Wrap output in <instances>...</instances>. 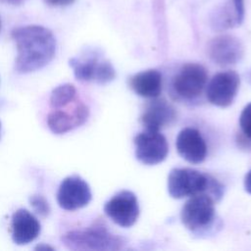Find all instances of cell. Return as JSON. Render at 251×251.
Wrapping results in <instances>:
<instances>
[{"mask_svg": "<svg viewBox=\"0 0 251 251\" xmlns=\"http://www.w3.org/2000/svg\"><path fill=\"white\" fill-rule=\"evenodd\" d=\"M18 55L15 70L19 74L35 72L45 67L56 52V39L52 31L41 25H25L12 30Z\"/></svg>", "mask_w": 251, "mask_h": 251, "instance_id": "obj_1", "label": "cell"}, {"mask_svg": "<svg viewBox=\"0 0 251 251\" xmlns=\"http://www.w3.org/2000/svg\"><path fill=\"white\" fill-rule=\"evenodd\" d=\"M168 191L176 199L207 194L208 191L210 195L221 196L222 186L216 179L199 171L188 168H176L169 174Z\"/></svg>", "mask_w": 251, "mask_h": 251, "instance_id": "obj_2", "label": "cell"}, {"mask_svg": "<svg viewBox=\"0 0 251 251\" xmlns=\"http://www.w3.org/2000/svg\"><path fill=\"white\" fill-rule=\"evenodd\" d=\"M61 240L71 250H117L123 243L119 236L112 234L100 225L82 230L68 231Z\"/></svg>", "mask_w": 251, "mask_h": 251, "instance_id": "obj_3", "label": "cell"}, {"mask_svg": "<svg viewBox=\"0 0 251 251\" xmlns=\"http://www.w3.org/2000/svg\"><path fill=\"white\" fill-rule=\"evenodd\" d=\"M74 75L80 81L107 83L116 76L112 64L97 51H88L81 57H74L69 62Z\"/></svg>", "mask_w": 251, "mask_h": 251, "instance_id": "obj_4", "label": "cell"}, {"mask_svg": "<svg viewBox=\"0 0 251 251\" xmlns=\"http://www.w3.org/2000/svg\"><path fill=\"white\" fill-rule=\"evenodd\" d=\"M182 225L192 232L206 230L215 220L214 199L209 194L191 196L185 202L180 212Z\"/></svg>", "mask_w": 251, "mask_h": 251, "instance_id": "obj_5", "label": "cell"}, {"mask_svg": "<svg viewBox=\"0 0 251 251\" xmlns=\"http://www.w3.org/2000/svg\"><path fill=\"white\" fill-rule=\"evenodd\" d=\"M207 71L197 63L183 65L173 79V90L176 95L185 100L198 97L207 83Z\"/></svg>", "mask_w": 251, "mask_h": 251, "instance_id": "obj_6", "label": "cell"}, {"mask_svg": "<svg viewBox=\"0 0 251 251\" xmlns=\"http://www.w3.org/2000/svg\"><path fill=\"white\" fill-rule=\"evenodd\" d=\"M135 156L145 165H156L163 162L169 152L166 137L160 131L145 129L134 138Z\"/></svg>", "mask_w": 251, "mask_h": 251, "instance_id": "obj_7", "label": "cell"}, {"mask_svg": "<svg viewBox=\"0 0 251 251\" xmlns=\"http://www.w3.org/2000/svg\"><path fill=\"white\" fill-rule=\"evenodd\" d=\"M104 212L120 226L128 227L134 225L139 216L138 201L131 191L123 190L105 203Z\"/></svg>", "mask_w": 251, "mask_h": 251, "instance_id": "obj_8", "label": "cell"}, {"mask_svg": "<svg viewBox=\"0 0 251 251\" xmlns=\"http://www.w3.org/2000/svg\"><path fill=\"white\" fill-rule=\"evenodd\" d=\"M91 197L89 185L78 176H70L64 178L57 192L59 206L68 211L77 210L86 206Z\"/></svg>", "mask_w": 251, "mask_h": 251, "instance_id": "obj_9", "label": "cell"}, {"mask_svg": "<svg viewBox=\"0 0 251 251\" xmlns=\"http://www.w3.org/2000/svg\"><path fill=\"white\" fill-rule=\"evenodd\" d=\"M240 83L239 75L233 71L222 72L215 75L206 88L209 102L219 107H227L236 96Z\"/></svg>", "mask_w": 251, "mask_h": 251, "instance_id": "obj_10", "label": "cell"}, {"mask_svg": "<svg viewBox=\"0 0 251 251\" xmlns=\"http://www.w3.org/2000/svg\"><path fill=\"white\" fill-rule=\"evenodd\" d=\"M88 115V107L77 98L67 110L53 109L47 116V125L55 134H63L83 125Z\"/></svg>", "mask_w": 251, "mask_h": 251, "instance_id": "obj_11", "label": "cell"}, {"mask_svg": "<svg viewBox=\"0 0 251 251\" xmlns=\"http://www.w3.org/2000/svg\"><path fill=\"white\" fill-rule=\"evenodd\" d=\"M207 53L215 64L225 67L239 62L243 57L244 48L235 36L223 34L214 37L208 43Z\"/></svg>", "mask_w": 251, "mask_h": 251, "instance_id": "obj_12", "label": "cell"}, {"mask_svg": "<svg viewBox=\"0 0 251 251\" xmlns=\"http://www.w3.org/2000/svg\"><path fill=\"white\" fill-rule=\"evenodd\" d=\"M176 146L178 154L191 164L202 163L207 155V145L198 129L185 127L176 137Z\"/></svg>", "mask_w": 251, "mask_h": 251, "instance_id": "obj_13", "label": "cell"}, {"mask_svg": "<svg viewBox=\"0 0 251 251\" xmlns=\"http://www.w3.org/2000/svg\"><path fill=\"white\" fill-rule=\"evenodd\" d=\"M176 119V110L167 100L154 99L145 106L140 120L145 129L159 131L172 125Z\"/></svg>", "mask_w": 251, "mask_h": 251, "instance_id": "obj_14", "label": "cell"}, {"mask_svg": "<svg viewBox=\"0 0 251 251\" xmlns=\"http://www.w3.org/2000/svg\"><path fill=\"white\" fill-rule=\"evenodd\" d=\"M12 238L18 245L33 241L40 232L38 220L27 210L19 209L12 215Z\"/></svg>", "mask_w": 251, "mask_h": 251, "instance_id": "obj_15", "label": "cell"}, {"mask_svg": "<svg viewBox=\"0 0 251 251\" xmlns=\"http://www.w3.org/2000/svg\"><path fill=\"white\" fill-rule=\"evenodd\" d=\"M244 0H227L211 14V26L215 30H225L239 25L244 19Z\"/></svg>", "mask_w": 251, "mask_h": 251, "instance_id": "obj_16", "label": "cell"}, {"mask_svg": "<svg viewBox=\"0 0 251 251\" xmlns=\"http://www.w3.org/2000/svg\"><path fill=\"white\" fill-rule=\"evenodd\" d=\"M129 86L141 97L156 98L162 91V75L157 70L137 73L130 77Z\"/></svg>", "mask_w": 251, "mask_h": 251, "instance_id": "obj_17", "label": "cell"}, {"mask_svg": "<svg viewBox=\"0 0 251 251\" xmlns=\"http://www.w3.org/2000/svg\"><path fill=\"white\" fill-rule=\"evenodd\" d=\"M76 98L75 87L71 83H64L52 90L49 102L52 109H58L72 104Z\"/></svg>", "mask_w": 251, "mask_h": 251, "instance_id": "obj_18", "label": "cell"}, {"mask_svg": "<svg viewBox=\"0 0 251 251\" xmlns=\"http://www.w3.org/2000/svg\"><path fill=\"white\" fill-rule=\"evenodd\" d=\"M241 138L251 140V103L246 105L239 117Z\"/></svg>", "mask_w": 251, "mask_h": 251, "instance_id": "obj_19", "label": "cell"}, {"mask_svg": "<svg viewBox=\"0 0 251 251\" xmlns=\"http://www.w3.org/2000/svg\"><path fill=\"white\" fill-rule=\"evenodd\" d=\"M30 205L34 209V211L40 216H47L50 212V207L46 199L41 195H33L29 199Z\"/></svg>", "mask_w": 251, "mask_h": 251, "instance_id": "obj_20", "label": "cell"}, {"mask_svg": "<svg viewBox=\"0 0 251 251\" xmlns=\"http://www.w3.org/2000/svg\"><path fill=\"white\" fill-rule=\"evenodd\" d=\"M75 0H45L48 5L51 6H67L74 2Z\"/></svg>", "mask_w": 251, "mask_h": 251, "instance_id": "obj_21", "label": "cell"}, {"mask_svg": "<svg viewBox=\"0 0 251 251\" xmlns=\"http://www.w3.org/2000/svg\"><path fill=\"white\" fill-rule=\"evenodd\" d=\"M244 187L245 190L251 194V170L247 173L244 178Z\"/></svg>", "mask_w": 251, "mask_h": 251, "instance_id": "obj_22", "label": "cell"}, {"mask_svg": "<svg viewBox=\"0 0 251 251\" xmlns=\"http://www.w3.org/2000/svg\"><path fill=\"white\" fill-rule=\"evenodd\" d=\"M35 250H43V251H45V250H54L51 246H49V245H46V244H40V245H37L36 247H35Z\"/></svg>", "mask_w": 251, "mask_h": 251, "instance_id": "obj_23", "label": "cell"}, {"mask_svg": "<svg viewBox=\"0 0 251 251\" xmlns=\"http://www.w3.org/2000/svg\"><path fill=\"white\" fill-rule=\"evenodd\" d=\"M8 1H11V2H17V1H20V0H8Z\"/></svg>", "mask_w": 251, "mask_h": 251, "instance_id": "obj_24", "label": "cell"}, {"mask_svg": "<svg viewBox=\"0 0 251 251\" xmlns=\"http://www.w3.org/2000/svg\"><path fill=\"white\" fill-rule=\"evenodd\" d=\"M0 29H1V21H0Z\"/></svg>", "mask_w": 251, "mask_h": 251, "instance_id": "obj_25", "label": "cell"}, {"mask_svg": "<svg viewBox=\"0 0 251 251\" xmlns=\"http://www.w3.org/2000/svg\"><path fill=\"white\" fill-rule=\"evenodd\" d=\"M0 128H1V123H0Z\"/></svg>", "mask_w": 251, "mask_h": 251, "instance_id": "obj_26", "label": "cell"}, {"mask_svg": "<svg viewBox=\"0 0 251 251\" xmlns=\"http://www.w3.org/2000/svg\"><path fill=\"white\" fill-rule=\"evenodd\" d=\"M250 77H251V75H250Z\"/></svg>", "mask_w": 251, "mask_h": 251, "instance_id": "obj_27", "label": "cell"}]
</instances>
